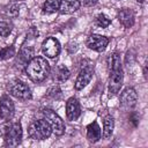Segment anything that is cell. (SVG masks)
<instances>
[{"instance_id": "8", "label": "cell", "mask_w": 148, "mask_h": 148, "mask_svg": "<svg viewBox=\"0 0 148 148\" xmlns=\"http://www.w3.org/2000/svg\"><path fill=\"white\" fill-rule=\"evenodd\" d=\"M15 113V106L9 96L3 95L0 98V118L3 121H10Z\"/></svg>"}, {"instance_id": "14", "label": "cell", "mask_w": 148, "mask_h": 148, "mask_svg": "<svg viewBox=\"0 0 148 148\" xmlns=\"http://www.w3.org/2000/svg\"><path fill=\"white\" fill-rule=\"evenodd\" d=\"M81 6V0H60L59 10L62 14H71L77 10Z\"/></svg>"}, {"instance_id": "1", "label": "cell", "mask_w": 148, "mask_h": 148, "mask_svg": "<svg viewBox=\"0 0 148 148\" xmlns=\"http://www.w3.org/2000/svg\"><path fill=\"white\" fill-rule=\"evenodd\" d=\"M50 72H51L50 64L45 58L39 56L31 58L25 66V73L28 77L35 83L43 82L49 76Z\"/></svg>"}, {"instance_id": "2", "label": "cell", "mask_w": 148, "mask_h": 148, "mask_svg": "<svg viewBox=\"0 0 148 148\" xmlns=\"http://www.w3.org/2000/svg\"><path fill=\"white\" fill-rule=\"evenodd\" d=\"M111 72H110V77H109V95L110 96H114L119 92L121 86H123V81H124V74H123V69H121V60H120V56L118 52H114L111 56Z\"/></svg>"}, {"instance_id": "16", "label": "cell", "mask_w": 148, "mask_h": 148, "mask_svg": "<svg viewBox=\"0 0 148 148\" xmlns=\"http://www.w3.org/2000/svg\"><path fill=\"white\" fill-rule=\"evenodd\" d=\"M69 77V71L66 66L64 65H59L57 67H54V73H53V80H56L57 82H65L67 79Z\"/></svg>"}, {"instance_id": "7", "label": "cell", "mask_w": 148, "mask_h": 148, "mask_svg": "<svg viewBox=\"0 0 148 148\" xmlns=\"http://www.w3.org/2000/svg\"><path fill=\"white\" fill-rule=\"evenodd\" d=\"M60 51H61L60 43L54 37H47L42 43V52L47 58H56V57H58Z\"/></svg>"}, {"instance_id": "22", "label": "cell", "mask_w": 148, "mask_h": 148, "mask_svg": "<svg viewBox=\"0 0 148 148\" xmlns=\"http://www.w3.org/2000/svg\"><path fill=\"white\" fill-rule=\"evenodd\" d=\"M12 32V25L5 21L0 22V36L1 37H7Z\"/></svg>"}, {"instance_id": "21", "label": "cell", "mask_w": 148, "mask_h": 148, "mask_svg": "<svg viewBox=\"0 0 148 148\" xmlns=\"http://www.w3.org/2000/svg\"><path fill=\"white\" fill-rule=\"evenodd\" d=\"M32 54H34V50L32 49H22L21 53H20V58H21V60H23L24 64H28L29 60L31 59Z\"/></svg>"}, {"instance_id": "11", "label": "cell", "mask_w": 148, "mask_h": 148, "mask_svg": "<svg viewBox=\"0 0 148 148\" xmlns=\"http://www.w3.org/2000/svg\"><path fill=\"white\" fill-rule=\"evenodd\" d=\"M119 101H120V104H121V106H123L124 109H132V108H134L135 104H136L138 94H136V91H135L133 88L127 87V88H125V89L121 91Z\"/></svg>"}, {"instance_id": "5", "label": "cell", "mask_w": 148, "mask_h": 148, "mask_svg": "<svg viewBox=\"0 0 148 148\" xmlns=\"http://www.w3.org/2000/svg\"><path fill=\"white\" fill-rule=\"evenodd\" d=\"M42 113L44 116V119L49 123V125L52 128V132L56 135H62L65 133L66 127H65L64 120L52 109H43Z\"/></svg>"}, {"instance_id": "18", "label": "cell", "mask_w": 148, "mask_h": 148, "mask_svg": "<svg viewBox=\"0 0 148 148\" xmlns=\"http://www.w3.org/2000/svg\"><path fill=\"white\" fill-rule=\"evenodd\" d=\"M59 5H60V0H45V2L43 5V10H44V13L58 12Z\"/></svg>"}, {"instance_id": "17", "label": "cell", "mask_w": 148, "mask_h": 148, "mask_svg": "<svg viewBox=\"0 0 148 148\" xmlns=\"http://www.w3.org/2000/svg\"><path fill=\"white\" fill-rule=\"evenodd\" d=\"M113 127H114V120H113V118L110 114L105 116L104 119H103V138L104 139H109L112 135Z\"/></svg>"}, {"instance_id": "23", "label": "cell", "mask_w": 148, "mask_h": 148, "mask_svg": "<svg viewBox=\"0 0 148 148\" xmlns=\"http://www.w3.org/2000/svg\"><path fill=\"white\" fill-rule=\"evenodd\" d=\"M47 96L51 97V98H53V99H58L61 96V90L59 89V87H52L51 89H49Z\"/></svg>"}, {"instance_id": "10", "label": "cell", "mask_w": 148, "mask_h": 148, "mask_svg": "<svg viewBox=\"0 0 148 148\" xmlns=\"http://www.w3.org/2000/svg\"><path fill=\"white\" fill-rule=\"evenodd\" d=\"M109 44V38L102 35H96L92 34L87 38V46L90 50L97 51V52H103Z\"/></svg>"}, {"instance_id": "20", "label": "cell", "mask_w": 148, "mask_h": 148, "mask_svg": "<svg viewBox=\"0 0 148 148\" xmlns=\"http://www.w3.org/2000/svg\"><path fill=\"white\" fill-rule=\"evenodd\" d=\"M96 24H97L98 27H101V28H106V27H109V25L111 24V20H110L106 15L99 14V15H97V17H96Z\"/></svg>"}, {"instance_id": "9", "label": "cell", "mask_w": 148, "mask_h": 148, "mask_svg": "<svg viewBox=\"0 0 148 148\" xmlns=\"http://www.w3.org/2000/svg\"><path fill=\"white\" fill-rule=\"evenodd\" d=\"M94 75V68L92 66H84L83 68H81V71L79 72L75 83H74V88L75 90H81L83 89L91 80Z\"/></svg>"}, {"instance_id": "6", "label": "cell", "mask_w": 148, "mask_h": 148, "mask_svg": "<svg viewBox=\"0 0 148 148\" xmlns=\"http://www.w3.org/2000/svg\"><path fill=\"white\" fill-rule=\"evenodd\" d=\"M9 94L21 101H28V99H31V97H32L29 86L21 80H14L10 83Z\"/></svg>"}, {"instance_id": "12", "label": "cell", "mask_w": 148, "mask_h": 148, "mask_svg": "<svg viewBox=\"0 0 148 148\" xmlns=\"http://www.w3.org/2000/svg\"><path fill=\"white\" fill-rule=\"evenodd\" d=\"M81 116V106L79 101L75 97H71L68 98V101L66 102V117L68 120L74 121L76 119H79V117Z\"/></svg>"}, {"instance_id": "15", "label": "cell", "mask_w": 148, "mask_h": 148, "mask_svg": "<svg viewBox=\"0 0 148 148\" xmlns=\"http://www.w3.org/2000/svg\"><path fill=\"white\" fill-rule=\"evenodd\" d=\"M102 138V131H101V127L99 125L97 124V121H92L90 123L88 126H87V139L95 143L97 142L99 139Z\"/></svg>"}, {"instance_id": "3", "label": "cell", "mask_w": 148, "mask_h": 148, "mask_svg": "<svg viewBox=\"0 0 148 148\" xmlns=\"http://www.w3.org/2000/svg\"><path fill=\"white\" fill-rule=\"evenodd\" d=\"M22 126L18 121L0 124V136L5 139V145L8 147H16L22 141Z\"/></svg>"}, {"instance_id": "19", "label": "cell", "mask_w": 148, "mask_h": 148, "mask_svg": "<svg viewBox=\"0 0 148 148\" xmlns=\"http://www.w3.org/2000/svg\"><path fill=\"white\" fill-rule=\"evenodd\" d=\"M15 54V49L13 45L10 46H7L5 49H2L0 51V60H6V59H9L12 58L13 56Z\"/></svg>"}, {"instance_id": "4", "label": "cell", "mask_w": 148, "mask_h": 148, "mask_svg": "<svg viewBox=\"0 0 148 148\" xmlns=\"http://www.w3.org/2000/svg\"><path fill=\"white\" fill-rule=\"evenodd\" d=\"M52 133V128L45 119L34 120L28 126V135L32 140H45Z\"/></svg>"}, {"instance_id": "24", "label": "cell", "mask_w": 148, "mask_h": 148, "mask_svg": "<svg viewBox=\"0 0 148 148\" xmlns=\"http://www.w3.org/2000/svg\"><path fill=\"white\" fill-rule=\"evenodd\" d=\"M83 1V5L84 6H94L97 3L98 0H82Z\"/></svg>"}, {"instance_id": "13", "label": "cell", "mask_w": 148, "mask_h": 148, "mask_svg": "<svg viewBox=\"0 0 148 148\" xmlns=\"http://www.w3.org/2000/svg\"><path fill=\"white\" fill-rule=\"evenodd\" d=\"M118 20L125 28H131L135 21L134 12L130 8H121L118 12Z\"/></svg>"}, {"instance_id": "25", "label": "cell", "mask_w": 148, "mask_h": 148, "mask_svg": "<svg viewBox=\"0 0 148 148\" xmlns=\"http://www.w3.org/2000/svg\"><path fill=\"white\" fill-rule=\"evenodd\" d=\"M138 2H140V3H142V2H145V0H136Z\"/></svg>"}]
</instances>
